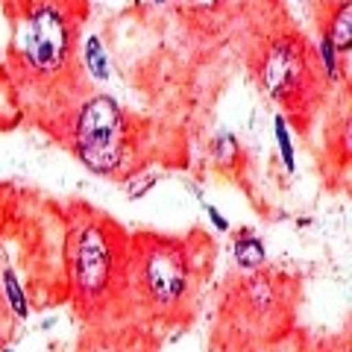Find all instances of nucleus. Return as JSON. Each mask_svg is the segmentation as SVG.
I'll use <instances>...</instances> for the list:
<instances>
[{
	"instance_id": "17",
	"label": "nucleus",
	"mask_w": 352,
	"mask_h": 352,
	"mask_svg": "<svg viewBox=\"0 0 352 352\" xmlns=\"http://www.w3.org/2000/svg\"><path fill=\"white\" fill-rule=\"evenodd\" d=\"M0 352H12V349H0Z\"/></svg>"
},
{
	"instance_id": "2",
	"label": "nucleus",
	"mask_w": 352,
	"mask_h": 352,
	"mask_svg": "<svg viewBox=\"0 0 352 352\" xmlns=\"http://www.w3.org/2000/svg\"><path fill=\"white\" fill-rule=\"evenodd\" d=\"M74 150L82 164L94 173H115L124 164L126 150V118L120 106L106 94H97L76 112Z\"/></svg>"
},
{
	"instance_id": "3",
	"label": "nucleus",
	"mask_w": 352,
	"mask_h": 352,
	"mask_svg": "<svg viewBox=\"0 0 352 352\" xmlns=\"http://www.w3.org/2000/svg\"><path fill=\"white\" fill-rule=\"evenodd\" d=\"M118 270L115 238L106 223H85L68 241V276L74 296L85 305L100 302L109 294Z\"/></svg>"
},
{
	"instance_id": "12",
	"label": "nucleus",
	"mask_w": 352,
	"mask_h": 352,
	"mask_svg": "<svg viewBox=\"0 0 352 352\" xmlns=\"http://www.w3.org/2000/svg\"><path fill=\"white\" fill-rule=\"evenodd\" d=\"M320 59H323L326 76H329V80H335V76H338V50H335V44L329 41L326 36L320 38Z\"/></svg>"
},
{
	"instance_id": "6",
	"label": "nucleus",
	"mask_w": 352,
	"mask_h": 352,
	"mask_svg": "<svg viewBox=\"0 0 352 352\" xmlns=\"http://www.w3.org/2000/svg\"><path fill=\"white\" fill-rule=\"evenodd\" d=\"M232 256H235V264L244 270H258L267 252H264V244L256 238V235H241L232 247Z\"/></svg>"
},
{
	"instance_id": "5",
	"label": "nucleus",
	"mask_w": 352,
	"mask_h": 352,
	"mask_svg": "<svg viewBox=\"0 0 352 352\" xmlns=\"http://www.w3.org/2000/svg\"><path fill=\"white\" fill-rule=\"evenodd\" d=\"M258 80L273 100L296 109L314 91V59L296 38H279L264 53Z\"/></svg>"
},
{
	"instance_id": "11",
	"label": "nucleus",
	"mask_w": 352,
	"mask_h": 352,
	"mask_svg": "<svg viewBox=\"0 0 352 352\" xmlns=\"http://www.w3.org/2000/svg\"><path fill=\"white\" fill-rule=\"evenodd\" d=\"M273 132H276V144H279V153H282L285 170H294V144H291V132H288V124H285L282 115L273 120Z\"/></svg>"
},
{
	"instance_id": "13",
	"label": "nucleus",
	"mask_w": 352,
	"mask_h": 352,
	"mask_svg": "<svg viewBox=\"0 0 352 352\" xmlns=\"http://www.w3.org/2000/svg\"><path fill=\"white\" fill-rule=\"evenodd\" d=\"M206 212H208V217H212V223H214V229H217V232H226V229H229L226 217H220V212H217L214 206H206Z\"/></svg>"
},
{
	"instance_id": "1",
	"label": "nucleus",
	"mask_w": 352,
	"mask_h": 352,
	"mask_svg": "<svg viewBox=\"0 0 352 352\" xmlns=\"http://www.w3.org/2000/svg\"><path fill=\"white\" fill-rule=\"evenodd\" d=\"M71 44L74 24L68 21V12L53 0H38L21 18L15 47L30 74L56 76L71 59Z\"/></svg>"
},
{
	"instance_id": "14",
	"label": "nucleus",
	"mask_w": 352,
	"mask_h": 352,
	"mask_svg": "<svg viewBox=\"0 0 352 352\" xmlns=\"http://www.w3.org/2000/svg\"><path fill=\"white\" fill-rule=\"evenodd\" d=\"M153 182H156V176H144V179H138V182H132V191H129V197H132V200H135V197L138 194H144L147 191V185H153Z\"/></svg>"
},
{
	"instance_id": "4",
	"label": "nucleus",
	"mask_w": 352,
	"mask_h": 352,
	"mask_svg": "<svg viewBox=\"0 0 352 352\" xmlns=\"http://www.w3.org/2000/svg\"><path fill=\"white\" fill-rule=\"evenodd\" d=\"M188 252L179 241H150L138 258V288L153 308H170L188 291Z\"/></svg>"
},
{
	"instance_id": "16",
	"label": "nucleus",
	"mask_w": 352,
	"mask_h": 352,
	"mask_svg": "<svg viewBox=\"0 0 352 352\" xmlns=\"http://www.w3.org/2000/svg\"><path fill=\"white\" fill-rule=\"evenodd\" d=\"M156 3H168V0H156Z\"/></svg>"
},
{
	"instance_id": "10",
	"label": "nucleus",
	"mask_w": 352,
	"mask_h": 352,
	"mask_svg": "<svg viewBox=\"0 0 352 352\" xmlns=\"http://www.w3.org/2000/svg\"><path fill=\"white\" fill-rule=\"evenodd\" d=\"M3 288H6V296H9V305L18 317H27L30 314V305H27V296H24V288L12 270H3Z\"/></svg>"
},
{
	"instance_id": "7",
	"label": "nucleus",
	"mask_w": 352,
	"mask_h": 352,
	"mask_svg": "<svg viewBox=\"0 0 352 352\" xmlns=\"http://www.w3.org/2000/svg\"><path fill=\"white\" fill-rule=\"evenodd\" d=\"M244 296H247V302L261 314L276 305V288H273V282L267 276H250L244 282Z\"/></svg>"
},
{
	"instance_id": "8",
	"label": "nucleus",
	"mask_w": 352,
	"mask_h": 352,
	"mask_svg": "<svg viewBox=\"0 0 352 352\" xmlns=\"http://www.w3.org/2000/svg\"><path fill=\"white\" fill-rule=\"evenodd\" d=\"M326 38L335 44V50H349L352 47V6L340 3L338 12L332 18V27H329Z\"/></svg>"
},
{
	"instance_id": "9",
	"label": "nucleus",
	"mask_w": 352,
	"mask_h": 352,
	"mask_svg": "<svg viewBox=\"0 0 352 352\" xmlns=\"http://www.w3.org/2000/svg\"><path fill=\"white\" fill-rule=\"evenodd\" d=\"M85 68L94 80H106L109 76V62H106V50L97 36H91L85 41Z\"/></svg>"
},
{
	"instance_id": "15",
	"label": "nucleus",
	"mask_w": 352,
	"mask_h": 352,
	"mask_svg": "<svg viewBox=\"0 0 352 352\" xmlns=\"http://www.w3.org/2000/svg\"><path fill=\"white\" fill-rule=\"evenodd\" d=\"M191 9H214V6H220V0H185Z\"/></svg>"
}]
</instances>
